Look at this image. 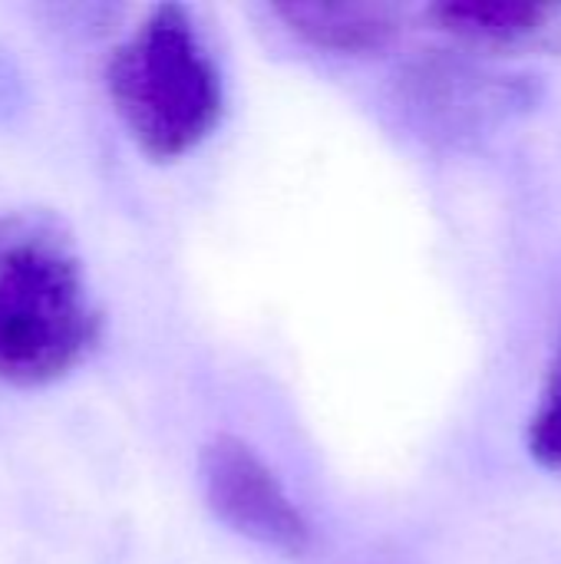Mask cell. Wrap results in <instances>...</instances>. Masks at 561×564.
<instances>
[{
  "instance_id": "1",
  "label": "cell",
  "mask_w": 561,
  "mask_h": 564,
  "mask_svg": "<svg viewBox=\"0 0 561 564\" xmlns=\"http://www.w3.org/2000/svg\"><path fill=\"white\" fill-rule=\"evenodd\" d=\"M99 337L103 314L69 228L40 208L0 215V380L56 383L96 350Z\"/></svg>"
},
{
  "instance_id": "2",
  "label": "cell",
  "mask_w": 561,
  "mask_h": 564,
  "mask_svg": "<svg viewBox=\"0 0 561 564\" xmlns=\"http://www.w3.org/2000/svg\"><path fill=\"white\" fill-rule=\"evenodd\" d=\"M106 89L132 142L152 162L195 152L225 116L222 66L182 3L152 7L112 50Z\"/></svg>"
},
{
  "instance_id": "3",
  "label": "cell",
  "mask_w": 561,
  "mask_h": 564,
  "mask_svg": "<svg viewBox=\"0 0 561 564\" xmlns=\"http://www.w3.org/2000/svg\"><path fill=\"white\" fill-rule=\"evenodd\" d=\"M198 482L208 512L235 535L288 558H301L311 549V522L245 440L215 436L205 443L198 453Z\"/></svg>"
},
{
  "instance_id": "4",
  "label": "cell",
  "mask_w": 561,
  "mask_h": 564,
  "mask_svg": "<svg viewBox=\"0 0 561 564\" xmlns=\"http://www.w3.org/2000/svg\"><path fill=\"white\" fill-rule=\"evenodd\" d=\"M403 86L410 106H417L427 122H440L446 132L483 126L486 119L509 112V106H529V89L513 76L483 69L460 53H430L407 66Z\"/></svg>"
},
{
  "instance_id": "5",
  "label": "cell",
  "mask_w": 561,
  "mask_h": 564,
  "mask_svg": "<svg viewBox=\"0 0 561 564\" xmlns=\"http://www.w3.org/2000/svg\"><path fill=\"white\" fill-rule=\"evenodd\" d=\"M430 20L473 53L561 46V7L555 3H440L430 7Z\"/></svg>"
},
{
  "instance_id": "6",
  "label": "cell",
  "mask_w": 561,
  "mask_h": 564,
  "mask_svg": "<svg viewBox=\"0 0 561 564\" xmlns=\"http://www.w3.org/2000/svg\"><path fill=\"white\" fill-rule=\"evenodd\" d=\"M274 17L308 46L341 56L380 53L403 30V13L393 3H278Z\"/></svg>"
},
{
  "instance_id": "7",
  "label": "cell",
  "mask_w": 561,
  "mask_h": 564,
  "mask_svg": "<svg viewBox=\"0 0 561 564\" xmlns=\"http://www.w3.org/2000/svg\"><path fill=\"white\" fill-rule=\"evenodd\" d=\"M526 446H529V456L542 469L561 473V340L552 354V364L539 393V406L529 420Z\"/></svg>"
}]
</instances>
